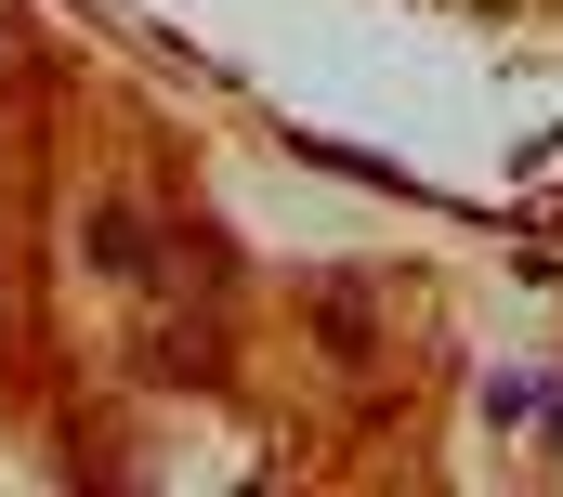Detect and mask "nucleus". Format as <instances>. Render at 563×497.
<instances>
[{"mask_svg": "<svg viewBox=\"0 0 563 497\" xmlns=\"http://www.w3.org/2000/svg\"><path fill=\"white\" fill-rule=\"evenodd\" d=\"M79 248H92L106 275H157V248H144V223H132V210H92V223H79Z\"/></svg>", "mask_w": 563, "mask_h": 497, "instance_id": "f257e3e1", "label": "nucleus"}]
</instances>
